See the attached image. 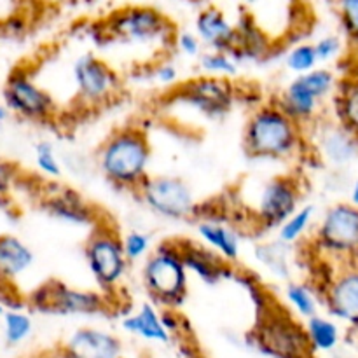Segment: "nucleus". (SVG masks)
I'll use <instances>...</instances> for the list:
<instances>
[{
  "label": "nucleus",
  "instance_id": "obj_1",
  "mask_svg": "<svg viewBox=\"0 0 358 358\" xmlns=\"http://www.w3.org/2000/svg\"><path fill=\"white\" fill-rule=\"evenodd\" d=\"M243 149L250 159L292 161L306 149V128L275 101L255 107L243 128Z\"/></svg>",
  "mask_w": 358,
  "mask_h": 358
},
{
  "label": "nucleus",
  "instance_id": "obj_2",
  "mask_svg": "<svg viewBox=\"0 0 358 358\" xmlns=\"http://www.w3.org/2000/svg\"><path fill=\"white\" fill-rule=\"evenodd\" d=\"M94 163L112 187L136 192L150 175L152 145L149 136L136 126L115 129L96 149Z\"/></svg>",
  "mask_w": 358,
  "mask_h": 358
},
{
  "label": "nucleus",
  "instance_id": "obj_3",
  "mask_svg": "<svg viewBox=\"0 0 358 358\" xmlns=\"http://www.w3.org/2000/svg\"><path fill=\"white\" fill-rule=\"evenodd\" d=\"M189 275L178 240L163 241L142 262L140 282L154 304L175 310L185 303Z\"/></svg>",
  "mask_w": 358,
  "mask_h": 358
},
{
  "label": "nucleus",
  "instance_id": "obj_4",
  "mask_svg": "<svg viewBox=\"0 0 358 358\" xmlns=\"http://www.w3.org/2000/svg\"><path fill=\"white\" fill-rule=\"evenodd\" d=\"M107 41L138 48H161L173 45L177 28L170 17L149 3H128L107 17L103 24Z\"/></svg>",
  "mask_w": 358,
  "mask_h": 358
},
{
  "label": "nucleus",
  "instance_id": "obj_5",
  "mask_svg": "<svg viewBox=\"0 0 358 358\" xmlns=\"http://www.w3.org/2000/svg\"><path fill=\"white\" fill-rule=\"evenodd\" d=\"M84 261L96 289L108 296L126 282L131 266L122 248L121 234L107 220H100L87 234Z\"/></svg>",
  "mask_w": 358,
  "mask_h": 358
},
{
  "label": "nucleus",
  "instance_id": "obj_6",
  "mask_svg": "<svg viewBox=\"0 0 358 358\" xmlns=\"http://www.w3.org/2000/svg\"><path fill=\"white\" fill-rule=\"evenodd\" d=\"M338 73L329 66L320 65L294 79L280 91L275 103L287 115L299 122L303 128L313 126L320 121L322 107L327 100H332L339 84Z\"/></svg>",
  "mask_w": 358,
  "mask_h": 358
},
{
  "label": "nucleus",
  "instance_id": "obj_7",
  "mask_svg": "<svg viewBox=\"0 0 358 358\" xmlns=\"http://www.w3.org/2000/svg\"><path fill=\"white\" fill-rule=\"evenodd\" d=\"M310 243L320 257L331 262H358V206L336 203L329 206L311 231Z\"/></svg>",
  "mask_w": 358,
  "mask_h": 358
},
{
  "label": "nucleus",
  "instance_id": "obj_8",
  "mask_svg": "<svg viewBox=\"0 0 358 358\" xmlns=\"http://www.w3.org/2000/svg\"><path fill=\"white\" fill-rule=\"evenodd\" d=\"M168 103L208 122L224 121L238 103L233 79L199 76L175 86Z\"/></svg>",
  "mask_w": 358,
  "mask_h": 358
},
{
  "label": "nucleus",
  "instance_id": "obj_9",
  "mask_svg": "<svg viewBox=\"0 0 358 358\" xmlns=\"http://www.w3.org/2000/svg\"><path fill=\"white\" fill-rule=\"evenodd\" d=\"M303 198V185L292 175H275L252 187L250 224L257 231H276L297 208Z\"/></svg>",
  "mask_w": 358,
  "mask_h": 358
},
{
  "label": "nucleus",
  "instance_id": "obj_10",
  "mask_svg": "<svg viewBox=\"0 0 358 358\" xmlns=\"http://www.w3.org/2000/svg\"><path fill=\"white\" fill-rule=\"evenodd\" d=\"M136 194L150 213L170 222L191 220L199 212L194 189L180 175H149Z\"/></svg>",
  "mask_w": 358,
  "mask_h": 358
},
{
  "label": "nucleus",
  "instance_id": "obj_11",
  "mask_svg": "<svg viewBox=\"0 0 358 358\" xmlns=\"http://www.w3.org/2000/svg\"><path fill=\"white\" fill-rule=\"evenodd\" d=\"M110 297L101 290L77 289L58 280H51L31 292L30 303L42 313L98 315L110 308Z\"/></svg>",
  "mask_w": 358,
  "mask_h": 358
},
{
  "label": "nucleus",
  "instance_id": "obj_12",
  "mask_svg": "<svg viewBox=\"0 0 358 358\" xmlns=\"http://www.w3.org/2000/svg\"><path fill=\"white\" fill-rule=\"evenodd\" d=\"M76 96L84 107H100L117 96L121 77L103 58L94 52H83L70 66Z\"/></svg>",
  "mask_w": 358,
  "mask_h": 358
},
{
  "label": "nucleus",
  "instance_id": "obj_13",
  "mask_svg": "<svg viewBox=\"0 0 358 358\" xmlns=\"http://www.w3.org/2000/svg\"><path fill=\"white\" fill-rule=\"evenodd\" d=\"M3 103L13 114L35 122H48L58 112L55 96L24 70H16L3 87Z\"/></svg>",
  "mask_w": 358,
  "mask_h": 358
},
{
  "label": "nucleus",
  "instance_id": "obj_14",
  "mask_svg": "<svg viewBox=\"0 0 358 358\" xmlns=\"http://www.w3.org/2000/svg\"><path fill=\"white\" fill-rule=\"evenodd\" d=\"M196 219V234L199 241L231 264H238L243 252V231L236 220L219 212L208 213L199 208Z\"/></svg>",
  "mask_w": 358,
  "mask_h": 358
},
{
  "label": "nucleus",
  "instance_id": "obj_15",
  "mask_svg": "<svg viewBox=\"0 0 358 358\" xmlns=\"http://www.w3.org/2000/svg\"><path fill=\"white\" fill-rule=\"evenodd\" d=\"M329 313L358 327V262L338 266L322 290Z\"/></svg>",
  "mask_w": 358,
  "mask_h": 358
},
{
  "label": "nucleus",
  "instance_id": "obj_16",
  "mask_svg": "<svg viewBox=\"0 0 358 358\" xmlns=\"http://www.w3.org/2000/svg\"><path fill=\"white\" fill-rule=\"evenodd\" d=\"M315 128V150L324 163L332 168L350 166L358 157V138L336 119L317 121Z\"/></svg>",
  "mask_w": 358,
  "mask_h": 358
},
{
  "label": "nucleus",
  "instance_id": "obj_17",
  "mask_svg": "<svg viewBox=\"0 0 358 358\" xmlns=\"http://www.w3.org/2000/svg\"><path fill=\"white\" fill-rule=\"evenodd\" d=\"M189 275L205 285L215 287L219 283L233 282L236 276V264H231L219 254L203 245L201 241L178 240Z\"/></svg>",
  "mask_w": 358,
  "mask_h": 358
},
{
  "label": "nucleus",
  "instance_id": "obj_18",
  "mask_svg": "<svg viewBox=\"0 0 358 358\" xmlns=\"http://www.w3.org/2000/svg\"><path fill=\"white\" fill-rule=\"evenodd\" d=\"M42 208L56 222L72 227L93 229L98 222V210L83 194L69 187H58L42 201Z\"/></svg>",
  "mask_w": 358,
  "mask_h": 358
},
{
  "label": "nucleus",
  "instance_id": "obj_19",
  "mask_svg": "<svg viewBox=\"0 0 358 358\" xmlns=\"http://www.w3.org/2000/svg\"><path fill=\"white\" fill-rule=\"evenodd\" d=\"M194 31L201 38L205 49L236 51L240 44L236 21L231 20L226 10L217 6H206L196 14Z\"/></svg>",
  "mask_w": 358,
  "mask_h": 358
},
{
  "label": "nucleus",
  "instance_id": "obj_20",
  "mask_svg": "<svg viewBox=\"0 0 358 358\" xmlns=\"http://www.w3.org/2000/svg\"><path fill=\"white\" fill-rule=\"evenodd\" d=\"M35 264V254L23 240L13 234L0 236V282L14 283Z\"/></svg>",
  "mask_w": 358,
  "mask_h": 358
},
{
  "label": "nucleus",
  "instance_id": "obj_21",
  "mask_svg": "<svg viewBox=\"0 0 358 358\" xmlns=\"http://www.w3.org/2000/svg\"><path fill=\"white\" fill-rule=\"evenodd\" d=\"M69 353L73 358H117L121 343L98 329H79L69 339Z\"/></svg>",
  "mask_w": 358,
  "mask_h": 358
},
{
  "label": "nucleus",
  "instance_id": "obj_22",
  "mask_svg": "<svg viewBox=\"0 0 358 358\" xmlns=\"http://www.w3.org/2000/svg\"><path fill=\"white\" fill-rule=\"evenodd\" d=\"M254 259L271 278L278 282L292 280V247L280 240L259 241L254 247Z\"/></svg>",
  "mask_w": 358,
  "mask_h": 358
},
{
  "label": "nucleus",
  "instance_id": "obj_23",
  "mask_svg": "<svg viewBox=\"0 0 358 358\" xmlns=\"http://www.w3.org/2000/svg\"><path fill=\"white\" fill-rule=\"evenodd\" d=\"M122 329L129 334L140 336L143 339L157 343H166L170 339L168 329L163 322V313H159L154 303H143L133 313L122 318Z\"/></svg>",
  "mask_w": 358,
  "mask_h": 358
},
{
  "label": "nucleus",
  "instance_id": "obj_24",
  "mask_svg": "<svg viewBox=\"0 0 358 358\" xmlns=\"http://www.w3.org/2000/svg\"><path fill=\"white\" fill-rule=\"evenodd\" d=\"M331 103L336 121L341 122L358 138V73L339 80Z\"/></svg>",
  "mask_w": 358,
  "mask_h": 358
},
{
  "label": "nucleus",
  "instance_id": "obj_25",
  "mask_svg": "<svg viewBox=\"0 0 358 358\" xmlns=\"http://www.w3.org/2000/svg\"><path fill=\"white\" fill-rule=\"evenodd\" d=\"M285 301L299 317L311 318L318 315L324 297H322V290L311 285V282H304V280H290L287 282L285 287Z\"/></svg>",
  "mask_w": 358,
  "mask_h": 358
},
{
  "label": "nucleus",
  "instance_id": "obj_26",
  "mask_svg": "<svg viewBox=\"0 0 358 358\" xmlns=\"http://www.w3.org/2000/svg\"><path fill=\"white\" fill-rule=\"evenodd\" d=\"M315 224H317V210L313 205H301L278 229L275 231V238L282 243L297 245L308 238L313 231Z\"/></svg>",
  "mask_w": 358,
  "mask_h": 358
},
{
  "label": "nucleus",
  "instance_id": "obj_27",
  "mask_svg": "<svg viewBox=\"0 0 358 358\" xmlns=\"http://www.w3.org/2000/svg\"><path fill=\"white\" fill-rule=\"evenodd\" d=\"M196 62H198V69L203 76L222 77V79H234L241 69L240 59L233 51L205 49Z\"/></svg>",
  "mask_w": 358,
  "mask_h": 358
},
{
  "label": "nucleus",
  "instance_id": "obj_28",
  "mask_svg": "<svg viewBox=\"0 0 358 358\" xmlns=\"http://www.w3.org/2000/svg\"><path fill=\"white\" fill-rule=\"evenodd\" d=\"M306 339L317 350H332L339 341V329L331 318L322 317L320 313L306 320Z\"/></svg>",
  "mask_w": 358,
  "mask_h": 358
},
{
  "label": "nucleus",
  "instance_id": "obj_29",
  "mask_svg": "<svg viewBox=\"0 0 358 358\" xmlns=\"http://www.w3.org/2000/svg\"><path fill=\"white\" fill-rule=\"evenodd\" d=\"M283 63H285L287 70L292 72L294 76H301V73H306L320 66L313 42H299V44L289 48V51L285 52V58H283Z\"/></svg>",
  "mask_w": 358,
  "mask_h": 358
},
{
  "label": "nucleus",
  "instance_id": "obj_30",
  "mask_svg": "<svg viewBox=\"0 0 358 358\" xmlns=\"http://www.w3.org/2000/svg\"><path fill=\"white\" fill-rule=\"evenodd\" d=\"M121 238H122V248H124V254L131 264L143 262L147 257H149L150 252L154 250L152 238H150L149 233H145V231L142 229L126 231L124 234H121Z\"/></svg>",
  "mask_w": 358,
  "mask_h": 358
},
{
  "label": "nucleus",
  "instance_id": "obj_31",
  "mask_svg": "<svg viewBox=\"0 0 358 358\" xmlns=\"http://www.w3.org/2000/svg\"><path fill=\"white\" fill-rule=\"evenodd\" d=\"M34 157L35 166H37V170L45 178L56 180V178H59L63 175L62 159H59L58 152H56V147L51 142H48V140H42V142H38L35 145Z\"/></svg>",
  "mask_w": 358,
  "mask_h": 358
},
{
  "label": "nucleus",
  "instance_id": "obj_32",
  "mask_svg": "<svg viewBox=\"0 0 358 358\" xmlns=\"http://www.w3.org/2000/svg\"><path fill=\"white\" fill-rule=\"evenodd\" d=\"M343 35L350 44L358 45V0H332Z\"/></svg>",
  "mask_w": 358,
  "mask_h": 358
},
{
  "label": "nucleus",
  "instance_id": "obj_33",
  "mask_svg": "<svg viewBox=\"0 0 358 358\" xmlns=\"http://www.w3.org/2000/svg\"><path fill=\"white\" fill-rule=\"evenodd\" d=\"M3 334L7 343L17 345L23 339H27L31 332V318L16 306L13 310H7L3 315Z\"/></svg>",
  "mask_w": 358,
  "mask_h": 358
},
{
  "label": "nucleus",
  "instance_id": "obj_34",
  "mask_svg": "<svg viewBox=\"0 0 358 358\" xmlns=\"http://www.w3.org/2000/svg\"><path fill=\"white\" fill-rule=\"evenodd\" d=\"M171 48L177 52H180L184 58L191 59H198L203 55V51H205L201 38L198 37L194 30H177Z\"/></svg>",
  "mask_w": 358,
  "mask_h": 358
},
{
  "label": "nucleus",
  "instance_id": "obj_35",
  "mask_svg": "<svg viewBox=\"0 0 358 358\" xmlns=\"http://www.w3.org/2000/svg\"><path fill=\"white\" fill-rule=\"evenodd\" d=\"M313 44L315 49H317L320 65H327V63L336 62V59L343 55V49H345V41H343L339 35L334 34L322 35V37H318Z\"/></svg>",
  "mask_w": 358,
  "mask_h": 358
},
{
  "label": "nucleus",
  "instance_id": "obj_36",
  "mask_svg": "<svg viewBox=\"0 0 358 358\" xmlns=\"http://www.w3.org/2000/svg\"><path fill=\"white\" fill-rule=\"evenodd\" d=\"M150 79L164 87L178 86L180 84V70L173 62L163 59V62H157L156 65L150 66Z\"/></svg>",
  "mask_w": 358,
  "mask_h": 358
},
{
  "label": "nucleus",
  "instance_id": "obj_37",
  "mask_svg": "<svg viewBox=\"0 0 358 358\" xmlns=\"http://www.w3.org/2000/svg\"><path fill=\"white\" fill-rule=\"evenodd\" d=\"M292 329L287 327L283 324H276L271 325L268 329V334H266V341L269 343V346L275 350H280V352H287V350H296V346L299 345L297 339H303V338H297L294 339L292 334Z\"/></svg>",
  "mask_w": 358,
  "mask_h": 358
},
{
  "label": "nucleus",
  "instance_id": "obj_38",
  "mask_svg": "<svg viewBox=\"0 0 358 358\" xmlns=\"http://www.w3.org/2000/svg\"><path fill=\"white\" fill-rule=\"evenodd\" d=\"M14 180V168L9 163L0 161V194H6L10 182Z\"/></svg>",
  "mask_w": 358,
  "mask_h": 358
},
{
  "label": "nucleus",
  "instance_id": "obj_39",
  "mask_svg": "<svg viewBox=\"0 0 358 358\" xmlns=\"http://www.w3.org/2000/svg\"><path fill=\"white\" fill-rule=\"evenodd\" d=\"M350 203H353V205L358 206V178L355 182L352 184V187H350Z\"/></svg>",
  "mask_w": 358,
  "mask_h": 358
},
{
  "label": "nucleus",
  "instance_id": "obj_40",
  "mask_svg": "<svg viewBox=\"0 0 358 358\" xmlns=\"http://www.w3.org/2000/svg\"><path fill=\"white\" fill-rule=\"evenodd\" d=\"M238 2L241 3V6L245 7V9H255V7H259L261 6L262 2H264V0H238Z\"/></svg>",
  "mask_w": 358,
  "mask_h": 358
},
{
  "label": "nucleus",
  "instance_id": "obj_41",
  "mask_svg": "<svg viewBox=\"0 0 358 358\" xmlns=\"http://www.w3.org/2000/svg\"><path fill=\"white\" fill-rule=\"evenodd\" d=\"M9 112L10 110H9V108H7V105L0 101V122H3L7 117H9Z\"/></svg>",
  "mask_w": 358,
  "mask_h": 358
},
{
  "label": "nucleus",
  "instance_id": "obj_42",
  "mask_svg": "<svg viewBox=\"0 0 358 358\" xmlns=\"http://www.w3.org/2000/svg\"><path fill=\"white\" fill-rule=\"evenodd\" d=\"M128 3H149L150 0H126Z\"/></svg>",
  "mask_w": 358,
  "mask_h": 358
},
{
  "label": "nucleus",
  "instance_id": "obj_43",
  "mask_svg": "<svg viewBox=\"0 0 358 358\" xmlns=\"http://www.w3.org/2000/svg\"><path fill=\"white\" fill-rule=\"evenodd\" d=\"M6 306H3V303H0V318H3V315H6Z\"/></svg>",
  "mask_w": 358,
  "mask_h": 358
}]
</instances>
